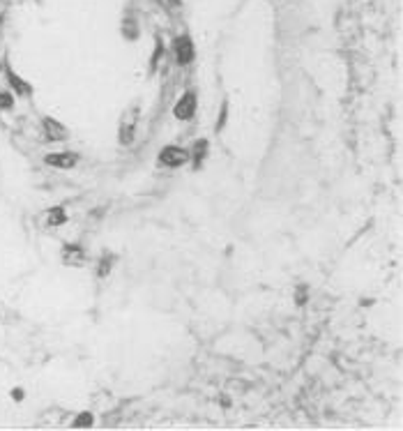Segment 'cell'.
Listing matches in <instances>:
<instances>
[{
  "instance_id": "cell-1",
  "label": "cell",
  "mask_w": 403,
  "mask_h": 431,
  "mask_svg": "<svg viewBox=\"0 0 403 431\" xmlns=\"http://www.w3.org/2000/svg\"><path fill=\"white\" fill-rule=\"evenodd\" d=\"M189 162V150L177 148V145H166V148L159 152V164L168 168H177Z\"/></svg>"
},
{
  "instance_id": "cell-2",
  "label": "cell",
  "mask_w": 403,
  "mask_h": 431,
  "mask_svg": "<svg viewBox=\"0 0 403 431\" xmlns=\"http://www.w3.org/2000/svg\"><path fill=\"white\" fill-rule=\"evenodd\" d=\"M193 113H196V95L193 92H187V95L180 97V102L173 108V115L177 120H192Z\"/></svg>"
},
{
  "instance_id": "cell-3",
  "label": "cell",
  "mask_w": 403,
  "mask_h": 431,
  "mask_svg": "<svg viewBox=\"0 0 403 431\" xmlns=\"http://www.w3.org/2000/svg\"><path fill=\"white\" fill-rule=\"evenodd\" d=\"M46 164L67 171V168H74L79 164V155L76 152H53V155H46Z\"/></svg>"
},
{
  "instance_id": "cell-4",
  "label": "cell",
  "mask_w": 403,
  "mask_h": 431,
  "mask_svg": "<svg viewBox=\"0 0 403 431\" xmlns=\"http://www.w3.org/2000/svg\"><path fill=\"white\" fill-rule=\"evenodd\" d=\"M173 49H175V55L180 65H189L193 60V44L189 37H177Z\"/></svg>"
},
{
  "instance_id": "cell-5",
  "label": "cell",
  "mask_w": 403,
  "mask_h": 431,
  "mask_svg": "<svg viewBox=\"0 0 403 431\" xmlns=\"http://www.w3.org/2000/svg\"><path fill=\"white\" fill-rule=\"evenodd\" d=\"M134 127H136V111L132 113V118H129V111H127L123 123H120V132H118V141L123 145H129L134 141Z\"/></svg>"
},
{
  "instance_id": "cell-6",
  "label": "cell",
  "mask_w": 403,
  "mask_h": 431,
  "mask_svg": "<svg viewBox=\"0 0 403 431\" xmlns=\"http://www.w3.org/2000/svg\"><path fill=\"white\" fill-rule=\"evenodd\" d=\"M44 134L49 141H65L67 139V129L65 125L53 120V118H44Z\"/></svg>"
},
{
  "instance_id": "cell-7",
  "label": "cell",
  "mask_w": 403,
  "mask_h": 431,
  "mask_svg": "<svg viewBox=\"0 0 403 431\" xmlns=\"http://www.w3.org/2000/svg\"><path fill=\"white\" fill-rule=\"evenodd\" d=\"M83 261H86V254L81 247L67 245L62 249V263L65 265H83Z\"/></svg>"
},
{
  "instance_id": "cell-8",
  "label": "cell",
  "mask_w": 403,
  "mask_h": 431,
  "mask_svg": "<svg viewBox=\"0 0 403 431\" xmlns=\"http://www.w3.org/2000/svg\"><path fill=\"white\" fill-rule=\"evenodd\" d=\"M39 219H42L44 226H62V224L67 221V212L62 210V208H51V210H46Z\"/></svg>"
},
{
  "instance_id": "cell-9",
  "label": "cell",
  "mask_w": 403,
  "mask_h": 431,
  "mask_svg": "<svg viewBox=\"0 0 403 431\" xmlns=\"http://www.w3.org/2000/svg\"><path fill=\"white\" fill-rule=\"evenodd\" d=\"M205 155H208V141H205V139H201V141L193 143V150L189 152V159H192L196 166H201L203 159H205Z\"/></svg>"
},
{
  "instance_id": "cell-10",
  "label": "cell",
  "mask_w": 403,
  "mask_h": 431,
  "mask_svg": "<svg viewBox=\"0 0 403 431\" xmlns=\"http://www.w3.org/2000/svg\"><path fill=\"white\" fill-rule=\"evenodd\" d=\"M7 81H9V86L17 90L18 95H30V92H33V88H30V86H28L23 79H18V76H17V74H14L12 70H7Z\"/></svg>"
},
{
  "instance_id": "cell-11",
  "label": "cell",
  "mask_w": 403,
  "mask_h": 431,
  "mask_svg": "<svg viewBox=\"0 0 403 431\" xmlns=\"http://www.w3.org/2000/svg\"><path fill=\"white\" fill-rule=\"evenodd\" d=\"M90 424H92V415L90 413H81V415H76V420H74V427H81V429H86Z\"/></svg>"
},
{
  "instance_id": "cell-12",
  "label": "cell",
  "mask_w": 403,
  "mask_h": 431,
  "mask_svg": "<svg viewBox=\"0 0 403 431\" xmlns=\"http://www.w3.org/2000/svg\"><path fill=\"white\" fill-rule=\"evenodd\" d=\"M12 106H14V97L5 90H0V108H12Z\"/></svg>"
},
{
  "instance_id": "cell-13",
  "label": "cell",
  "mask_w": 403,
  "mask_h": 431,
  "mask_svg": "<svg viewBox=\"0 0 403 431\" xmlns=\"http://www.w3.org/2000/svg\"><path fill=\"white\" fill-rule=\"evenodd\" d=\"M111 256H104V263H102V268H99V277H106L108 274V270H111Z\"/></svg>"
},
{
  "instance_id": "cell-14",
  "label": "cell",
  "mask_w": 403,
  "mask_h": 431,
  "mask_svg": "<svg viewBox=\"0 0 403 431\" xmlns=\"http://www.w3.org/2000/svg\"><path fill=\"white\" fill-rule=\"evenodd\" d=\"M224 125H226V104L221 106V113H219V120H217V132L224 129Z\"/></svg>"
},
{
  "instance_id": "cell-15",
  "label": "cell",
  "mask_w": 403,
  "mask_h": 431,
  "mask_svg": "<svg viewBox=\"0 0 403 431\" xmlns=\"http://www.w3.org/2000/svg\"><path fill=\"white\" fill-rule=\"evenodd\" d=\"M295 302H298V305H304V302H307V290L299 288V293H295Z\"/></svg>"
},
{
  "instance_id": "cell-16",
  "label": "cell",
  "mask_w": 403,
  "mask_h": 431,
  "mask_svg": "<svg viewBox=\"0 0 403 431\" xmlns=\"http://www.w3.org/2000/svg\"><path fill=\"white\" fill-rule=\"evenodd\" d=\"M12 396H14L17 401H21V399L26 396V392H23V390H18V387H14V390H12Z\"/></svg>"
},
{
  "instance_id": "cell-17",
  "label": "cell",
  "mask_w": 403,
  "mask_h": 431,
  "mask_svg": "<svg viewBox=\"0 0 403 431\" xmlns=\"http://www.w3.org/2000/svg\"><path fill=\"white\" fill-rule=\"evenodd\" d=\"M0 70H2V60H0Z\"/></svg>"
},
{
  "instance_id": "cell-18",
  "label": "cell",
  "mask_w": 403,
  "mask_h": 431,
  "mask_svg": "<svg viewBox=\"0 0 403 431\" xmlns=\"http://www.w3.org/2000/svg\"><path fill=\"white\" fill-rule=\"evenodd\" d=\"M0 23H2V17H0Z\"/></svg>"
}]
</instances>
